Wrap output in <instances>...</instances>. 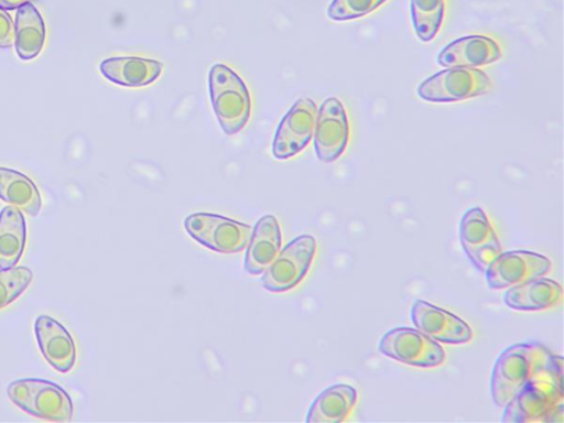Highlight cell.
Instances as JSON below:
<instances>
[{
    "label": "cell",
    "instance_id": "ac0fdd59",
    "mask_svg": "<svg viewBox=\"0 0 564 423\" xmlns=\"http://www.w3.org/2000/svg\"><path fill=\"white\" fill-rule=\"evenodd\" d=\"M562 295V286L558 282L539 276L507 288L503 293V303L514 311H543L557 305Z\"/></svg>",
    "mask_w": 564,
    "mask_h": 423
},
{
    "label": "cell",
    "instance_id": "30bf717a",
    "mask_svg": "<svg viewBox=\"0 0 564 423\" xmlns=\"http://www.w3.org/2000/svg\"><path fill=\"white\" fill-rule=\"evenodd\" d=\"M551 260L529 250L500 252L486 268V283L491 290H502L545 275Z\"/></svg>",
    "mask_w": 564,
    "mask_h": 423
},
{
    "label": "cell",
    "instance_id": "9a60e30c",
    "mask_svg": "<svg viewBox=\"0 0 564 423\" xmlns=\"http://www.w3.org/2000/svg\"><path fill=\"white\" fill-rule=\"evenodd\" d=\"M502 56L498 42L481 34H470L448 43L437 55L444 67L477 68L492 64Z\"/></svg>",
    "mask_w": 564,
    "mask_h": 423
},
{
    "label": "cell",
    "instance_id": "7a4b0ae2",
    "mask_svg": "<svg viewBox=\"0 0 564 423\" xmlns=\"http://www.w3.org/2000/svg\"><path fill=\"white\" fill-rule=\"evenodd\" d=\"M556 356L540 343H518L505 348L491 371L490 394L494 403L503 408L536 372L551 365Z\"/></svg>",
    "mask_w": 564,
    "mask_h": 423
},
{
    "label": "cell",
    "instance_id": "4fadbf2b",
    "mask_svg": "<svg viewBox=\"0 0 564 423\" xmlns=\"http://www.w3.org/2000/svg\"><path fill=\"white\" fill-rule=\"evenodd\" d=\"M410 317L416 329L438 343L462 345L473 338V330L467 322L424 300L417 299L412 303Z\"/></svg>",
    "mask_w": 564,
    "mask_h": 423
},
{
    "label": "cell",
    "instance_id": "ffe728a7",
    "mask_svg": "<svg viewBox=\"0 0 564 423\" xmlns=\"http://www.w3.org/2000/svg\"><path fill=\"white\" fill-rule=\"evenodd\" d=\"M45 36V23L36 7L31 2L20 7L15 13L13 40L19 57L24 61L36 57Z\"/></svg>",
    "mask_w": 564,
    "mask_h": 423
},
{
    "label": "cell",
    "instance_id": "8992f818",
    "mask_svg": "<svg viewBox=\"0 0 564 423\" xmlns=\"http://www.w3.org/2000/svg\"><path fill=\"white\" fill-rule=\"evenodd\" d=\"M316 249L317 242L312 235L293 238L262 272V286L272 293H284L297 286L306 276Z\"/></svg>",
    "mask_w": 564,
    "mask_h": 423
},
{
    "label": "cell",
    "instance_id": "277c9868",
    "mask_svg": "<svg viewBox=\"0 0 564 423\" xmlns=\"http://www.w3.org/2000/svg\"><path fill=\"white\" fill-rule=\"evenodd\" d=\"M7 395L21 410L32 416L53 422H68L74 405L64 388L40 378H21L7 387Z\"/></svg>",
    "mask_w": 564,
    "mask_h": 423
},
{
    "label": "cell",
    "instance_id": "9c48e42d",
    "mask_svg": "<svg viewBox=\"0 0 564 423\" xmlns=\"http://www.w3.org/2000/svg\"><path fill=\"white\" fill-rule=\"evenodd\" d=\"M317 106L310 97H300L276 127L271 152L276 160L290 159L302 152L314 134Z\"/></svg>",
    "mask_w": 564,
    "mask_h": 423
},
{
    "label": "cell",
    "instance_id": "d6986e66",
    "mask_svg": "<svg viewBox=\"0 0 564 423\" xmlns=\"http://www.w3.org/2000/svg\"><path fill=\"white\" fill-rule=\"evenodd\" d=\"M358 400L355 387L335 383L321 391L310 405L305 422L339 423L345 421Z\"/></svg>",
    "mask_w": 564,
    "mask_h": 423
},
{
    "label": "cell",
    "instance_id": "cb8c5ba5",
    "mask_svg": "<svg viewBox=\"0 0 564 423\" xmlns=\"http://www.w3.org/2000/svg\"><path fill=\"white\" fill-rule=\"evenodd\" d=\"M33 280V272L24 265L0 269V310L20 297Z\"/></svg>",
    "mask_w": 564,
    "mask_h": 423
},
{
    "label": "cell",
    "instance_id": "4316f807",
    "mask_svg": "<svg viewBox=\"0 0 564 423\" xmlns=\"http://www.w3.org/2000/svg\"><path fill=\"white\" fill-rule=\"evenodd\" d=\"M33 0H0V8L3 10H15Z\"/></svg>",
    "mask_w": 564,
    "mask_h": 423
},
{
    "label": "cell",
    "instance_id": "ba28073f",
    "mask_svg": "<svg viewBox=\"0 0 564 423\" xmlns=\"http://www.w3.org/2000/svg\"><path fill=\"white\" fill-rule=\"evenodd\" d=\"M378 350L386 357L417 368H435L446 359L438 341L411 327L386 332L378 343Z\"/></svg>",
    "mask_w": 564,
    "mask_h": 423
},
{
    "label": "cell",
    "instance_id": "d4e9b609",
    "mask_svg": "<svg viewBox=\"0 0 564 423\" xmlns=\"http://www.w3.org/2000/svg\"><path fill=\"white\" fill-rule=\"evenodd\" d=\"M388 0H333L327 15L334 21H346L365 17Z\"/></svg>",
    "mask_w": 564,
    "mask_h": 423
},
{
    "label": "cell",
    "instance_id": "2e32d148",
    "mask_svg": "<svg viewBox=\"0 0 564 423\" xmlns=\"http://www.w3.org/2000/svg\"><path fill=\"white\" fill-rule=\"evenodd\" d=\"M282 247V231L278 218L263 215L252 227L243 257V269L259 275L269 267Z\"/></svg>",
    "mask_w": 564,
    "mask_h": 423
},
{
    "label": "cell",
    "instance_id": "8fae6325",
    "mask_svg": "<svg viewBox=\"0 0 564 423\" xmlns=\"http://www.w3.org/2000/svg\"><path fill=\"white\" fill-rule=\"evenodd\" d=\"M349 141V121L343 102L336 97L319 106L314 128V150L319 161L330 163L339 159Z\"/></svg>",
    "mask_w": 564,
    "mask_h": 423
},
{
    "label": "cell",
    "instance_id": "52a82bcc",
    "mask_svg": "<svg viewBox=\"0 0 564 423\" xmlns=\"http://www.w3.org/2000/svg\"><path fill=\"white\" fill-rule=\"evenodd\" d=\"M488 75L478 68L448 67L424 79L417 96L431 102H454L487 94L491 88Z\"/></svg>",
    "mask_w": 564,
    "mask_h": 423
},
{
    "label": "cell",
    "instance_id": "7402d4cb",
    "mask_svg": "<svg viewBox=\"0 0 564 423\" xmlns=\"http://www.w3.org/2000/svg\"><path fill=\"white\" fill-rule=\"evenodd\" d=\"M0 199L30 216H36L42 198L35 183L25 174L0 166Z\"/></svg>",
    "mask_w": 564,
    "mask_h": 423
},
{
    "label": "cell",
    "instance_id": "7c38bea8",
    "mask_svg": "<svg viewBox=\"0 0 564 423\" xmlns=\"http://www.w3.org/2000/svg\"><path fill=\"white\" fill-rule=\"evenodd\" d=\"M459 241L473 265L485 272L502 251L498 236L481 207L469 208L459 221Z\"/></svg>",
    "mask_w": 564,
    "mask_h": 423
},
{
    "label": "cell",
    "instance_id": "44dd1931",
    "mask_svg": "<svg viewBox=\"0 0 564 423\" xmlns=\"http://www.w3.org/2000/svg\"><path fill=\"white\" fill-rule=\"evenodd\" d=\"M26 242V224L21 209L7 205L0 212V269L14 267Z\"/></svg>",
    "mask_w": 564,
    "mask_h": 423
},
{
    "label": "cell",
    "instance_id": "603a6c76",
    "mask_svg": "<svg viewBox=\"0 0 564 423\" xmlns=\"http://www.w3.org/2000/svg\"><path fill=\"white\" fill-rule=\"evenodd\" d=\"M410 12L416 36L422 42H430L442 28L445 0H411Z\"/></svg>",
    "mask_w": 564,
    "mask_h": 423
},
{
    "label": "cell",
    "instance_id": "5b68a950",
    "mask_svg": "<svg viewBox=\"0 0 564 423\" xmlns=\"http://www.w3.org/2000/svg\"><path fill=\"white\" fill-rule=\"evenodd\" d=\"M186 234L197 243L218 253L242 251L252 227L236 219L207 212H195L184 219Z\"/></svg>",
    "mask_w": 564,
    "mask_h": 423
},
{
    "label": "cell",
    "instance_id": "484cf974",
    "mask_svg": "<svg viewBox=\"0 0 564 423\" xmlns=\"http://www.w3.org/2000/svg\"><path fill=\"white\" fill-rule=\"evenodd\" d=\"M14 23L9 13L0 8V48H8L13 45Z\"/></svg>",
    "mask_w": 564,
    "mask_h": 423
},
{
    "label": "cell",
    "instance_id": "e0dca14e",
    "mask_svg": "<svg viewBox=\"0 0 564 423\" xmlns=\"http://www.w3.org/2000/svg\"><path fill=\"white\" fill-rule=\"evenodd\" d=\"M163 63L139 56H115L99 65L101 75L109 82L129 88H139L154 83L163 70Z\"/></svg>",
    "mask_w": 564,
    "mask_h": 423
},
{
    "label": "cell",
    "instance_id": "6da1fadb",
    "mask_svg": "<svg viewBox=\"0 0 564 423\" xmlns=\"http://www.w3.org/2000/svg\"><path fill=\"white\" fill-rule=\"evenodd\" d=\"M563 359L536 372L503 406L502 422H554L563 414Z\"/></svg>",
    "mask_w": 564,
    "mask_h": 423
},
{
    "label": "cell",
    "instance_id": "5bb4252c",
    "mask_svg": "<svg viewBox=\"0 0 564 423\" xmlns=\"http://www.w3.org/2000/svg\"><path fill=\"white\" fill-rule=\"evenodd\" d=\"M34 335L46 362L61 373L69 372L76 362V346L70 333L48 315H39L34 322Z\"/></svg>",
    "mask_w": 564,
    "mask_h": 423
},
{
    "label": "cell",
    "instance_id": "3957f363",
    "mask_svg": "<svg viewBox=\"0 0 564 423\" xmlns=\"http://www.w3.org/2000/svg\"><path fill=\"white\" fill-rule=\"evenodd\" d=\"M208 90L221 130L228 135L240 132L251 116V95L245 80L226 64L216 63L208 73Z\"/></svg>",
    "mask_w": 564,
    "mask_h": 423
}]
</instances>
